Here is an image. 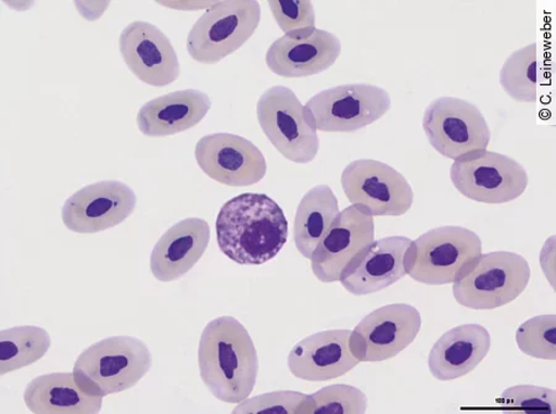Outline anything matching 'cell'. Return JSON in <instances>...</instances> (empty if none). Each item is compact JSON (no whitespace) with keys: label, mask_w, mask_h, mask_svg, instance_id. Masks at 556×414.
Here are the masks:
<instances>
[{"label":"cell","mask_w":556,"mask_h":414,"mask_svg":"<svg viewBox=\"0 0 556 414\" xmlns=\"http://www.w3.org/2000/svg\"><path fill=\"white\" fill-rule=\"evenodd\" d=\"M217 241L224 255L239 265H263L281 253L289 223L278 203L262 193H244L222 206Z\"/></svg>","instance_id":"6da1fadb"},{"label":"cell","mask_w":556,"mask_h":414,"mask_svg":"<svg viewBox=\"0 0 556 414\" xmlns=\"http://www.w3.org/2000/svg\"><path fill=\"white\" fill-rule=\"evenodd\" d=\"M199 365L204 385L217 400L240 403L254 391L257 351L236 318L224 316L207 324L200 341Z\"/></svg>","instance_id":"7a4b0ae2"},{"label":"cell","mask_w":556,"mask_h":414,"mask_svg":"<svg viewBox=\"0 0 556 414\" xmlns=\"http://www.w3.org/2000/svg\"><path fill=\"white\" fill-rule=\"evenodd\" d=\"M152 366L149 348L137 338L121 336L98 341L78 356L76 382L97 398L132 389Z\"/></svg>","instance_id":"3957f363"},{"label":"cell","mask_w":556,"mask_h":414,"mask_svg":"<svg viewBox=\"0 0 556 414\" xmlns=\"http://www.w3.org/2000/svg\"><path fill=\"white\" fill-rule=\"evenodd\" d=\"M482 254V241L477 233L446 225L421 234L406 255L412 280L428 286L459 281L470 272Z\"/></svg>","instance_id":"277c9868"},{"label":"cell","mask_w":556,"mask_h":414,"mask_svg":"<svg viewBox=\"0 0 556 414\" xmlns=\"http://www.w3.org/2000/svg\"><path fill=\"white\" fill-rule=\"evenodd\" d=\"M262 21L256 0L217 2L195 22L187 36V51L204 65L218 64L254 35Z\"/></svg>","instance_id":"5b68a950"},{"label":"cell","mask_w":556,"mask_h":414,"mask_svg":"<svg viewBox=\"0 0 556 414\" xmlns=\"http://www.w3.org/2000/svg\"><path fill=\"white\" fill-rule=\"evenodd\" d=\"M531 280L526 258L510 251L481 254L468 274L453 284V294L465 309L489 311L504 308L521 296Z\"/></svg>","instance_id":"8992f818"},{"label":"cell","mask_w":556,"mask_h":414,"mask_svg":"<svg viewBox=\"0 0 556 414\" xmlns=\"http://www.w3.org/2000/svg\"><path fill=\"white\" fill-rule=\"evenodd\" d=\"M391 110L386 89L370 84L340 85L313 96L304 116L323 133H354L379 122Z\"/></svg>","instance_id":"52a82bcc"},{"label":"cell","mask_w":556,"mask_h":414,"mask_svg":"<svg viewBox=\"0 0 556 414\" xmlns=\"http://www.w3.org/2000/svg\"><path fill=\"white\" fill-rule=\"evenodd\" d=\"M451 178L457 192L486 204L517 200L529 183L527 171L519 162L489 150L473 151L455 160Z\"/></svg>","instance_id":"ba28073f"},{"label":"cell","mask_w":556,"mask_h":414,"mask_svg":"<svg viewBox=\"0 0 556 414\" xmlns=\"http://www.w3.org/2000/svg\"><path fill=\"white\" fill-rule=\"evenodd\" d=\"M257 121L280 154L295 164H309L319 152L317 130L304 116V105L289 87L274 86L260 97Z\"/></svg>","instance_id":"9c48e42d"},{"label":"cell","mask_w":556,"mask_h":414,"mask_svg":"<svg viewBox=\"0 0 556 414\" xmlns=\"http://www.w3.org/2000/svg\"><path fill=\"white\" fill-rule=\"evenodd\" d=\"M426 137L442 156L457 160L473 151L488 150L491 131L477 105L456 97H441L426 108Z\"/></svg>","instance_id":"30bf717a"},{"label":"cell","mask_w":556,"mask_h":414,"mask_svg":"<svg viewBox=\"0 0 556 414\" xmlns=\"http://www.w3.org/2000/svg\"><path fill=\"white\" fill-rule=\"evenodd\" d=\"M342 187L349 202L364 206L372 217H401L415 201L405 176L370 159L350 162L342 174Z\"/></svg>","instance_id":"8fae6325"},{"label":"cell","mask_w":556,"mask_h":414,"mask_svg":"<svg viewBox=\"0 0 556 414\" xmlns=\"http://www.w3.org/2000/svg\"><path fill=\"white\" fill-rule=\"evenodd\" d=\"M420 327V313L414 305H383L367 314L352 330L350 351L361 363L384 362L414 343Z\"/></svg>","instance_id":"7c38bea8"},{"label":"cell","mask_w":556,"mask_h":414,"mask_svg":"<svg viewBox=\"0 0 556 414\" xmlns=\"http://www.w3.org/2000/svg\"><path fill=\"white\" fill-rule=\"evenodd\" d=\"M197 164L205 175L229 187H248L266 176V159L255 143L239 135H205L197 142Z\"/></svg>","instance_id":"4fadbf2b"},{"label":"cell","mask_w":556,"mask_h":414,"mask_svg":"<svg viewBox=\"0 0 556 414\" xmlns=\"http://www.w3.org/2000/svg\"><path fill=\"white\" fill-rule=\"evenodd\" d=\"M375 241V222L364 206L353 204L337 215L325 238L311 258V267L319 281H340L354 258Z\"/></svg>","instance_id":"5bb4252c"},{"label":"cell","mask_w":556,"mask_h":414,"mask_svg":"<svg viewBox=\"0 0 556 414\" xmlns=\"http://www.w3.org/2000/svg\"><path fill=\"white\" fill-rule=\"evenodd\" d=\"M136 206L137 196L128 185L103 181L71 196L62 209V221L71 231L100 233L127 221Z\"/></svg>","instance_id":"9a60e30c"},{"label":"cell","mask_w":556,"mask_h":414,"mask_svg":"<svg viewBox=\"0 0 556 414\" xmlns=\"http://www.w3.org/2000/svg\"><path fill=\"white\" fill-rule=\"evenodd\" d=\"M119 49L125 64L143 84L165 87L181 74L172 40L148 22L128 25L121 35Z\"/></svg>","instance_id":"2e32d148"},{"label":"cell","mask_w":556,"mask_h":414,"mask_svg":"<svg viewBox=\"0 0 556 414\" xmlns=\"http://www.w3.org/2000/svg\"><path fill=\"white\" fill-rule=\"evenodd\" d=\"M412 241L388 237L371 242L348 265L340 284L357 297L386 290L408 275L406 255Z\"/></svg>","instance_id":"e0dca14e"},{"label":"cell","mask_w":556,"mask_h":414,"mask_svg":"<svg viewBox=\"0 0 556 414\" xmlns=\"http://www.w3.org/2000/svg\"><path fill=\"white\" fill-rule=\"evenodd\" d=\"M352 330L336 329L316 333L291 350V374L304 381L321 382L338 379L361 364L350 351Z\"/></svg>","instance_id":"ac0fdd59"},{"label":"cell","mask_w":556,"mask_h":414,"mask_svg":"<svg viewBox=\"0 0 556 414\" xmlns=\"http://www.w3.org/2000/svg\"><path fill=\"white\" fill-rule=\"evenodd\" d=\"M342 53V42L336 34L316 29L308 36L291 38L283 35L266 52V65L285 78H306L323 74Z\"/></svg>","instance_id":"d6986e66"},{"label":"cell","mask_w":556,"mask_h":414,"mask_svg":"<svg viewBox=\"0 0 556 414\" xmlns=\"http://www.w3.org/2000/svg\"><path fill=\"white\" fill-rule=\"evenodd\" d=\"M211 241L210 224L187 218L169 228L156 242L150 259L157 281L173 283L190 273L202 259Z\"/></svg>","instance_id":"ffe728a7"},{"label":"cell","mask_w":556,"mask_h":414,"mask_svg":"<svg viewBox=\"0 0 556 414\" xmlns=\"http://www.w3.org/2000/svg\"><path fill=\"white\" fill-rule=\"evenodd\" d=\"M491 336L480 324H462L437 341L428 357L430 373L439 381H452L470 374L489 354Z\"/></svg>","instance_id":"44dd1931"},{"label":"cell","mask_w":556,"mask_h":414,"mask_svg":"<svg viewBox=\"0 0 556 414\" xmlns=\"http://www.w3.org/2000/svg\"><path fill=\"white\" fill-rule=\"evenodd\" d=\"M211 108V97L197 89L168 93L141 106L138 127L150 138L172 137L199 125Z\"/></svg>","instance_id":"7402d4cb"},{"label":"cell","mask_w":556,"mask_h":414,"mask_svg":"<svg viewBox=\"0 0 556 414\" xmlns=\"http://www.w3.org/2000/svg\"><path fill=\"white\" fill-rule=\"evenodd\" d=\"M26 407L36 414H94L103 398L87 393L74 373H53L36 377L24 392Z\"/></svg>","instance_id":"603a6c76"},{"label":"cell","mask_w":556,"mask_h":414,"mask_svg":"<svg viewBox=\"0 0 556 414\" xmlns=\"http://www.w3.org/2000/svg\"><path fill=\"white\" fill-rule=\"evenodd\" d=\"M339 213L338 198L327 185L316 186L303 196L293 224L294 244L303 258L311 260Z\"/></svg>","instance_id":"cb8c5ba5"},{"label":"cell","mask_w":556,"mask_h":414,"mask_svg":"<svg viewBox=\"0 0 556 414\" xmlns=\"http://www.w3.org/2000/svg\"><path fill=\"white\" fill-rule=\"evenodd\" d=\"M51 347L49 333L34 326L15 327L0 333V374L21 371L39 362Z\"/></svg>","instance_id":"d4e9b609"},{"label":"cell","mask_w":556,"mask_h":414,"mask_svg":"<svg viewBox=\"0 0 556 414\" xmlns=\"http://www.w3.org/2000/svg\"><path fill=\"white\" fill-rule=\"evenodd\" d=\"M540 51L535 42L516 50L500 72V85L518 103H535L540 85Z\"/></svg>","instance_id":"484cf974"},{"label":"cell","mask_w":556,"mask_h":414,"mask_svg":"<svg viewBox=\"0 0 556 414\" xmlns=\"http://www.w3.org/2000/svg\"><path fill=\"white\" fill-rule=\"evenodd\" d=\"M516 341L519 350L528 356L542 360L556 359V316L533 317L517 329Z\"/></svg>","instance_id":"4316f807"},{"label":"cell","mask_w":556,"mask_h":414,"mask_svg":"<svg viewBox=\"0 0 556 414\" xmlns=\"http://www.w3.org/2000/svg\"><path fill=\"white\" fill-rule=\"evenodd\" d=\"M314 402L311 394L295 391H276L256 396L240 402L232 411L236 414H313Z\"/></svg>","instance_id":"83f0119b"},{"label":"cell","mask_w":556,"mask_h":414,"mask_svg":"<svg viewBox=\"0 0 556 414\" xmlns=\"http://www.w3.org/2000/svg\"><path fill=\"white\" fill-rule=\"evenodd\" d=\"M498 407L508 413H556V392L545 387L518 385L502 392Z\"/></svg>","instance_id":"f1b7e54d"},{"label":"cell","mask_w":556,"mask_h":414,"mask_svg":"<svg viewBox=\"0 0 556 414\" xmlns=\"http://www.w3.org/2000/svg\"><path fill=\"white\" fill-rule=\"evenodd\" d=\"M280 29L291 38H302L316 32V12L311 0H268Z\"/></svg>","instance_id":"f546056e"},{"label":"cell","mask_w":556,"mask_h":414,"mask_svg":"<svg viewBox=\"0 0 556 414\" xmlns=\"http://www.w3.org/2000/svg\"><path fill=\"white\" fill-rule=\"evenodd\" d=\"M311 396L313 414H363L369 403L362 390L350 385H331Z\"/></svg>","instance_id":"4dcf8cb0"},{"label":"cell","mask_w":556,"mask_h":414,"mask_svg":"<svg viewBox=\"0 0 556 414\" xmlns=\"http://www.w3.org/2000/svg\"><path fill=\"white\" fill-rule=\"evenodd\" d=\"M217 2H213V0H175V2H157V4L166 7V8H173L175 11H182V12H197V11H207L211 7H213Z\"/></svg>","instance_id":"1f68e13d"}]
</instances>
